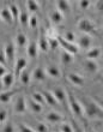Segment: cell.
I'll list each match as a JSON object with an SVG mask.
<instances>
[{"instance_id": "cell-3", "label": "cell", "mask_w": 103, "mask_h": 132, "mask_svg": "<svg viewBox=\"0 0 103 132\" xmlns=\"http://www.w3.org/2000/svg\"><path fill=\"white\" fill-rule=\"evenodd\" d=\"M5 56H6V61L8 66L14 65V54H16V47L12 42H7L6 47H5Z\"/></svg>"}, {"instance_id": "cell-10", "label": "cell", "mask_w": 103, "mask_h": 132, "mask_svg": "<svg viewBox=\"0 0 103 132\" xmlns=\"http://www.w3.org/2000/svg\"><path fill=\"white\" fill-rule=\"evenodd\" d=\"M29 18H30V16H29L28 10L25 7H21L19 9V23L23 28H27L29 25Z\"/></svg>"}, {"instance_id": "cell-45", "label": "cell", "mask_w": 103, "mask_h": 132, "mask_svg": "<svg viewBox=\"0 0 103 132\" xmlns=\"http://www.w3.org/2000/svg\"><path fill=\"white\" fill-rule=\"evenodd\" d=\"M73 125H74V129H73V132H84L80 127H78V126L76 125V122H73Z\"/></svg>"}, {"instance_id": "cell-37", "label": "cell", "mask_w": 103, "mask_h": 132, "mask_svg": "<svg viewBox=\"0 0 103 132\" xmlns=\"http://www.w3.org/2000/svg\"><path fill=\"white\" fill-rule=\"evenodd\" d=\"M35 131H36V132H48V129H47V126H46L45 124L40 122V124H37V125H36Z\"/></svg>"}, {"instance_id": "cell-27", "label": "cell", "mask_w": 103, "mask_h": 132, "mask_svg": "<svg viewBox=\"0 0 103 132\" xmlns=\"http://www.w3.org/2000/svg\"><path fill=\"white\" fill-rule=\"evenodd\" d=\"M19 79L21 82L23 83V85H29L30 83V79H31V75H30V71L27 69L23 70V72L21 73V76H19Z\"/></svg>"}, {"instance_id": "cell-13", "label": "cell", "mask_w": 103, "mask_h": 132, "mask_svg": "<svg viewBox=\"0 0 103 132\" xmlns=\"http://www.w3.org/2000/svg\"><path fill=\"white\" fill-rule=\"evenodd\" d=\"M67 78H68L70 82L72 84H74V85H78V87H83V85H84V78H83L82 76H79L78 73H74V72L68 73Z\"/></svg>"}, {"instance_id": "cell-42", "label": "cell", "mask_w": 103, "mask_h": 132, "mask_svg": "<svg viewBox=\"0 0 103 132\" xmlns=\"http://www.w3.org/2000/svg\"><path fill=\"white\" fill-rule=\"evenodd\" d=\"M96 9L97 11H100L101 13H103V0H100L96 3Z\"/></svg>"}, {"instance_id": "cell-12", "label": "cell", "mask_w": 103, "mask_h": 132, "mask_svg": "<svg viewBox=\"0 0 103 132\" xmlns=\"http://www.w3.org/2000/svg\"><path fill=\"white\" fill-rule=\"evenodd\" d=\"M1 82H3V87L5 88V89H10V88L14 84V82H16V79H14V75L12 72L6 73V75L1 78Z\"/></svg>"}, {"instance_id": "cell-31", "label": "cell", "mask_w": 103, "mask_h": 132, "mask_svg": "<svg viewBox=\"0 0 103 132\" xmlns=\"http://www.w3.org/2000/svg\"><path fill=\"white\" fill-rule=\"evenodd\" d=\"M38 24V18L36 14H31L30 18H29V25H30L31 29H36Z\"/></svg>"}, {"instance_id": "cell-47", "label": "cell", "mask_w": 103, "mask_h": 132, "mask_svg": "<svg viewBox=\"0 0 103 132\" xmlns=\"http://www.w3.org/2000/svg\"><path fill=\"white\" fill-rule=\"evenodd\" d=\"M0 22H1V18H0Z\"/></svg>"}, {"instance_id": "cell-29", "label": "cell", "mask_w": 103, "mask_h": 132, "mask_svg": "<svg viewBox=\"0 0 103 132\" xmlns=\"http://www.w3.org/2000/svg\"><path fill=\"white\" fill-rule=\"evenodd\" d=\"M101 54V49L100 48H91L88 51V54H86V58L88 60H95L97 59Z\"/></svg>"}, {"instance_id": "cell-1", "label": "cell", "mask_w": 103, "mask_h": 132, "mask_svg": "<svg viewBox=\"0 0 103 132\" xmlns=\"http://www.w3.org/2000/svg\"><path fill=\"white\" fill-rule=\"evenodd\" d=\"M79 102L83 107V112H85V114L88 118L93 119V118H101L103 119V112L98 104L92 101L90 97H80Z\"/></svg>"}, {"instance_id": "cell-46", "label": "cell", "mask_w": 103, "mask_h": 132, "mask_svg": "<svg viewBox=\"0 0 103 132\" xmlns=\"http://www.w3.org/2000/svg\"><path fill=\"white\" fill-rule=\"evenodd\" d=\"M85 132H95L92 129H90V127H85Z\"/></svg>"}, {"instance_id": "cell-34", "label": "cell", "mask_w": 103, "mask_h": 132, "mask_svg": "<svg viewBox=\"0 0 103 132\" xmlns=\"http://www.w3.org/2000/svg\"><path fill=\"white\" fill-rule=\"evenodd\" d=\"M48 40V45H49V48L52 49H56L59 47V42H58V38H47Z\"/></svg>"}, {"instance_id": "cell-7", "label": "cell", "mask_w": 103, "mask_h": 132, "mask_svg": "<svg viewBox=\"0 0 103 132\" xmlns=\"http://www.w3.org/2000/svg\"><path fill=\"white\" fill-rule=\"evenodd\" d=\"M25 66H27V60L24 59V58H19V59H17V61H16V64H14V79L18 80L19 79V76H21V73L23 72V70L25 69Z\"/></svg>"}, {"instance_id": "cell-44", "label": "cell", "mask_w": 103, "mask_h": 132, "mask_svg": "<svg viewBox=\"0 0 103 132\" xmlns=\"http://www.w3.org/2000/svg\"><path fill=\"white\" fill-rule=\"evenodd\" d=\"M95 102H97V104H98V106H100V107L103 109V98H101V97H95Z\"/></svg>"}, {"instance_id": "cell-19", "label": "cell", "mask_w": 103, "mask_h": 132, "mask_svg": "<svg viewBox=\"0 0 103 132\" xmlns=\"http://www.w3.org/2000/svg\"><path fill=\"white\" fill-rule=\"evenodd\" d=\"M46 73L48 75V76L53 77V78H60L61 77V72H60V70H59L58 66L55 65H49L46 70Z\"/></svg>"}, {"instance_id": "cell-5", "label": "cell", "mask_w": 103, "mask_h": 132, "mask_svg": "<svg viewBox=\"0 0 103 132\" xmlns=\"http://www.w3.org/2000/svg\"><path fill=\"white\" fill-rule=\"evenodd\" d=\"M78 28L80 31H83L86 35L91 34V32H93V30H95L93 24L88 19V18H82V19L78 22Z\"/></svg>"}, {"instance_id": "cell-26", "label": "cell", "mask_w": 103, "mask_h": 132, "mask_svg": "<svg viewBox=\"0 0 103 132\" xmlns=\"http://www.w3.org/2000/svg\"><path fill=\"white\" fill-rule=\"evenodd\" d=\"M27 10L28 12H29V14L30 13H36L38 11V3L37 1H35V0H29V1H27Z\"/></svg>"}, {"instance_id": "cell-23", "label": "cell", "mask_w": 103, "mask_h": 132, "mask_svg": "<svg viewBox=\"0 0 103 132\" xmlns=\"http://www.w3.org/2000/svg\"><path fill=\"white\" fill-rule=\"evenodd\" d=\"M47 120L52 124H58V122L62 121V117L56 112H50V113L47 114Z\"/></svg>"}, {"instance_id": "cell-6", "label": "cell", "mask_w": 103, "mask_h": 132, "mask_svg": "<svg viewBox=\"0 0 103 132\" xmlns=\"http://www.w3.org/2000/svg\"><path fill=\"white\" fill-rule=\"evenodd\" d=\"M14 113H17V114H22V113H25L27 111V101H25L24 96H18L14 101Z\"/></svg>"}, {"instance_id": "cell-33", "label": "cell", "mask_w": 103, "mask_h": 132, "mask_svg": "<svg viewBox=\"0 0 103 132\" xmlns=\"http://www.w3.org/2000/svg\"><path fill=\"white\" fill-rule=\"evenodd\" d=\"M67 42H71V43H74V40H76V36L72 31H67L65 34V36H62Z\"/></svg>"}, {"instance_id": "cell-20", "label": "cell", "mask_w": 103, "mask_h": 132, "mask_svg": "<svg viewBox=\"0 0 103 132\" xmlns=\"http://www.w3.org/2000/svg\"><path fill=\"white\" fill-rule=\"evenodd\" d=\"M91 37H90L89 35H83L82 37L79 38V42H78V45L80 48L83 49H88L91 46Z\"/></svg>"}, {"instance_id": "cell-16", "label": "cell", "mask_w": 103, "mask_h": 132, "mask_svg": "<svg viewBox=\"0 0 103 132\" xmlns=\"http://www.w3.org/2000/svg\"><path fill=\"white\" fill-rule=\"evenodd\" d=\"M8 9H10L12 19H13V24H18V23H19V7L14 3H11Z\"/></svg>"}, {"instance_id": "cell-22", "label": "cell", "mask_w": 103, "mask_h": 132, "mask_svg": "<svg viewBox=\"0 0 103 132\" xmlns=\"http://www.w3.org/2000/svg\"><path fill=\"white\" fill-rule=\"evenodd\" d=\"M17 91H4V93H0V102L1 103H7V102H10L11 98L14 96V94H16Z\"/></svg>"}, {"instance_id": "cell-4", "label": "cell", "mask_w": 103, "mask_h": 132, "mask_svg": "<svg viewBox=\"0 0 103 132\" xmlns=\"http://www.w3.org/2000/svg\"><path fill=\"white\" fill-rule=\"evenodd\" d=\"M58 42H59V45L65 49V52L70 53V54H72V55H74V54L78 52V47H77L74 43L67 42L62 36H58Z\"/></svg>"}, {"instance_id": "cell-25", "label": "cell", "mask_w": 103, "mask_h": 132, "mask_svg": "<svg viewBox=\"0 0 103 132\" xmlns=\"http://www.w3.org/2000/svg\"><path fill=\"white\" fill-rule=\"evenodd\" d=\"M84 67H85V70L90 73H95V72H97V70H98V65H97L93 60H86L85 64H84Z\"/></svg>"}, {"instance_id": "cell-11", "label": "cell", "mask_w": 103, "mask_h": 132, "mask_svg": "<svg viewBox=\"0 0 103 132\" xmlns=\"http://www.w3.org/2000/svg\"><path fill=\"white\" fill-rule=\"evenodd\" d=\"M47 78V73L42 67H36L32 72V79L36 82H43Z\"/></svg>"}, {"instance_id": "cell-39", "label": "cell", "mask_w": 103, "mask_h": 132, "mask_svg": "<svg viewBox=\"0 0 103 132\" xmlns=\"http://www.w3.org/2000/svg\"><path fill=\"white\" fill-rule=\"evenodd\" d=\"M7 119V111L6 109H0V122H4Z\"/></svg>"}, {"instance_id": "cell-2", "label": "cell", "mask_w": 103, "mask_h": 132, "mask_svg": "<svg viewBox=\"0 0 103 132\" xmlns=\"http://www.w3.org/2000/svg\"><path fill=\"white\" fill-rule=\"evenodd\" d=\"M67 98H68L70 107H71V111L73 112V114L76 115V117H78V118H82L84 112H83V107H82V104H80V102H79V100L74 97V95L72 93H68Z\"/></svg>"}, {"instance_id": "cell-9", "label": "cell", "mask_w": 103, "mask_h": 132, "mask_svg": "<svg viewBox=\"0 0 103 132\" xmlns=\"http://www.w3.org/2000/svg\"><path fill=\"white\" fill-rule=\"evenodd\" d=\"M56 10H58L62 16L70 13V11H71L70 3L68 1H65V0H59V1H56Z\"/></svg>"}, {"instance_id": "cell-21", "label": "cell", "mask_w": 103, "mask_h": 132, "mask_svg": "<svg viewBox=\"0 0 103 132\" xmlns=\"http://www.w3.org/2000/svg\"><path fill=\"white\" fill-rule=\"evenodd\" d=\"M27 106L29 107L30 112H32V113H41L42 112V106L40 103H37L36 101H34L32 98H30V100L28 101Z\"/></svg>"}, {"instance_id": "cell-38", "label": "cell", "mask_w": 103, "mask_h": 132, "mask_svg": "<svg viewBox=\"0 0 103 132\" xmlns=\"http://www.w3.org/2000/svg\"><path fill=\"white\" fill-rule=\"evenodd\" d=\"M19 131L21 132H36L35 130H32L31 127L24 125V124H21V125H19Z\"/></svg>"}, {"instance_id": "cell-15", "label": "cell", "mask_w": 103, "mask_h": 132, "mask_svg": "<svg viewBox=\"0 0 103 132\" xmlns=\"http://www.w3.org/2000/svg\"><path fill=\"white\" fill-rule=\"evenodd\" d=\"M41 94L43 95V97H45V101H46V103H47V104L52 106V107H56V106H58V102H56L55 97L53 96L52 91L43 90V91H41Z\"/></svg>"}, {"instance_id": "cell-36", "label": "cell", "mask_w": 103, "mask_h": 132, "mask_svg": "<svg viewBox=\"0 0 103 132\" xmlns=\"http://www.w3.org/2000/svg\"><path fill=\"white\" fill-rule=\"evenodd\" d=\"M60 132H73V127L68 124H62L60 126Z\"/></svg>"}, {"instance_id": "cell-30", "label": "cell", "mask_w": 103, "mask_h": 132, "mask_svg": "<svg viewBox=\"0 0 103 132\" xmlns=\"http://www.w3.org/2000/svg\"><path fill=\"white\" fill-rule=\"evenodd\" d=\"M61 63L64 64L65 66L70 65V64H72L73 63V55L64 51V52H62V54H61Z\"/></svg>"}, {"instance_id": "cell-24", "label": "cell", "mask_w": 103, "mask_h": 132, "mask_svg": "<svg viewBox=\"0 0 103 132\" xmlns=\"http://www.w3.org/2000/svg\"><path fill=\"white\" fill-rule=\"evenodd\" d=\"M50 21L53 24H60L64 21V16L58 10H54V11H52V13H50Z\"/></svg>"}, {"instance_id": "cell-32", "label": "cell", "mask_w": 103, "mask_h": 132, "mask_svg": "<svg viewBox=\"0 0 103 132\" xmlns=\"http://www.w3.org/2000/svg\"><path fill=\"white\" fill-rule=\"evenodd\" d=\"M32 100L36 101V102H37V103H40V104L46 103L45 97H43V95H42L41 93H34V94H32Z\"/></svg>"}, {"instance_id": "cell-41", "label": "cell", "mask_w": 103, "mask_h": 132, "mask_svg": "<svg viewBox=\"0 0 103 132\" xmlns=\"http://www.w3.org/2000/svg\"><path fill=\"white\" fill-rule=\"evenodd\" d=\"M3 132H13V126H12V124H11V122H7L6 125L4 126Z\"/></svg>"}, {"instance_id": "cell-17", "label": "cell", "mask_w": 103, "mask_h": 132, "mask_svg": "<svg viewBox=\"0 0 103 132\" xmlns=\"http://www.w3.org/2000/svg\"><path fill=\"white\" fill-rule=\"evenodd\" d=\"M37 46H38V49L42 51V52H48L49 49V45H48V40L46 37V35L43 32H41V36L38 38V42H37Z\"/></svg>"}, {"instance_id": "cell-18", "label": "cell", "mask_w": 103, "mask_h": 132, "mask_svg": "<svg viewBox=\"0 0 103 132\" xmlns=\"http://www.w3.org/2000/svg\"><path fill=\"white\" fill-rule=\"evenodd\" d=\"M37 52H38V46L36 41H31L28 45V55L30 56L31 59H35L37 56Z\"/></svg>"}, {"instance_id": "cell-28", "label": "cell", "mask_w": 103, "mask_h": 132, "mask_svg": "<svg viewBox=\"0 0 103 132\" xmlns=\"http://www.w3.org/2000/svg\"><path fill=\"white\" fill-rule=\"evenodd\" d=\"M28 43V38L25 36L24 32H18L17 36H16V45L19 46V47H24Z\"/></svg>"}, {"instance_id": "cell-8", "label": "cell", "mask_w": 103, "mask_h": 132, "mask_svg": "<svg viewBox=\"0 0 103 132\" xmlns=\"http://www.w3.org/2000/svg\"><path fill=\"white\" fill-rule=\"evenodd\" d=\"M52 94H53V96L55 97L56 102H59V103H61V104L66 103L65 101H66V98H67V95H66V93L62 90L61 88H56V89H54V90L52 91Z\"/></svg>"}, {"instance_id": "cell-40", "label": "cell", "mask_w": 103, "mask_h": 132, "mask_svg": "<svg viewBox=\"0 0 103 132\" xmlns=\"http://www.w3.org/2000/svg\"><path fill=\"white\" fill-rule=\"evenodd\" d=\"M0 64L1 65H7V61H6V56H5V52L4 51H0Z\"/></svg>"}, {"instance_id": "cell-35", "label": "cell", "mask_w": 103, "mask_h": 132, "mask_svg": "<svg viewBox=\"0 0 103 132\" xmlns=\"http://www.w3.org/2000/svg\"><path fill=\"white\" fill-rule=\"evenodd\" d=\"M78 5L82 10H88L90 6V1H88V0H80V1H78Z\"/></svg>"}, {"instance_id": "cell-14", "label": "cell", "mask_w": 103, "mask_h": 132, "mask_svg": "<svg viewBox=\"0 0 103 132\" xmlns=\"http://www.w3.org/2000/svg\"><path fill=\"white\" fill-rule=\"evenodd\" d=\"M0 18H1L5 23H7V24H11V25L13 24V19H12V16H11V12H10L8 6L4 7L3 10L0 11Z\"/></svg>"}, {"instance_id": "cell-43", "label": "cell", "mask_w": 103, "mask_h": 132, "mask_svg": "<svg viewBox=\"0 0 103 132\" xmlns=\"http://www.w3.org/2000/svg\"><path fill=\"white\" fill-rule=\"evenodd\" d=\"M6 73H7V72H6V67L0 64V78H3V77L5 76Z\"/></svg>"}]
</instances>
